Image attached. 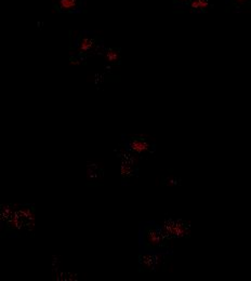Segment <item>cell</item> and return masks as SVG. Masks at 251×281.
I'll return each instance as SVG.
<instances>
[{
	"label": "cell",
	"mask_w": 251,
	"mask_h": 281,
	"mask_svg": "<svg viewBox=\"0 0 251 281\" xmlns=\"http://www.w3.org/2000/svg\"><path fill=\"white\" fill-rule=\"evenodd\" d=\"M83 0H60L58 4L62 11L71 12V11H77L82 7Z\"/></svg>",
	"instance_id": "6da1fadb"
},
{
	"label": "cell",
	"mask_w": 251,
	"mask_h": 281,
	"mask_svg": "<svg viewBox=\"0 0 251 281\" xmlns=\"http://www.w3.org/2000/svg\"><path fill=\"white\" fill-rule=\"evenodd\" d=\"M207 6H208V0H193L192 2V8L194 10L205 9Z\"/></svg>",
	"instance_id": "7a4b0ae2"
}]
</instances>
